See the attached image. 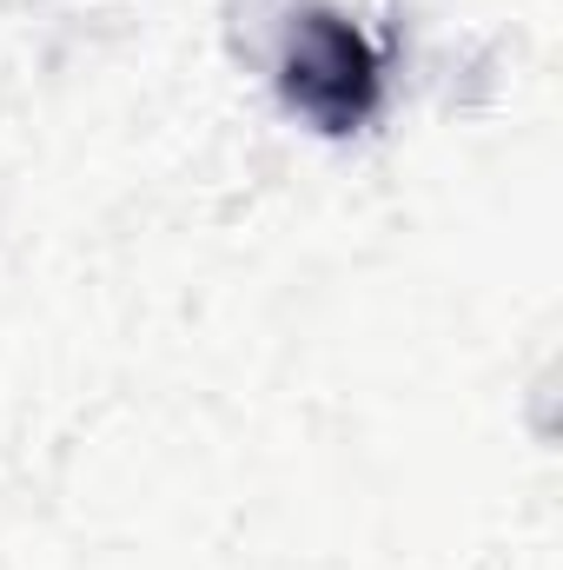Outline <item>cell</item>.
Returning <instances> with one entry per match:
<instances>
[{"label":"cell","mask_w":563,"mask_h":570,"mask_svg":"<svg viewBox=\"0 0 563 570\" xmlns=\"http://www.w3.org/2000/svg\"><path fill=\"white\" fill-rule=\"evenodd\" d=\"M279 94L318 134H358L378 114L385 60L345 13H305L279 67Z\"/></svg>","instance_id":"cell-1"}]
</instances>
